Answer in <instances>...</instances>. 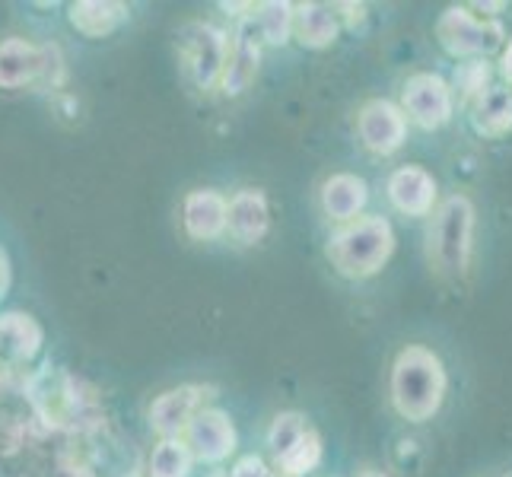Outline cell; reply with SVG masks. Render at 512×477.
<instances>
[{"label": "cell", "mask_w": 512, "mask_h": 477, "mask_svg": "<svg viewBox=\"0 0 512 477\" xmlns=\"http://www.w3.org/2000/svg\"><path fill=\"white\" fill-rule=\"evenodd\" d=\"M500 77L506 80V90H512V39L500 48Z\"/></svg>", "instance_id": "4316f807"}, {"label": "cell", "mask_w": 512, "mask_h": 477, "mask_svg": "<svg viewBox=\"0 0 512 477\" xmlns=\"http://www.w3.org/2000/svg\"><path fill=\"white\" fill-rule=\"evenodd\" d=\"M490 80H493L490 61H462V64L455 67V77H452L449 86H452L455 99L468 109L474 99L484 96L490 90Z\"/></svg>", "instance_id": "ffe728a7"}, {"label": "cell", "mask_w": 512, "mask_h": 477, "mask_svg": "<svg viewBox=\"0 0 512 477\" xmlns=\"http://www.w3.org/2000/svg\"><path fill=\"white\" fill-rule=\"evenodd\" d=\"M125 20H128V7L109 4V0H83V4L70 7V26L80 35H86V39L112 35Z\"/></svg>", "instance_id": "e0dca14e"}, {"label": "cell", "mask_w": 512, "mask_h": 477, "mask_svg": "<svg viewBox=\"0 0 512 477\" xmlns=\"http://www.w3.org/2000/svg\"><path fill=\"white\" fill-rule=\"evenodd\" d=\"M268 223H271L268 201H264L261 191L245 188V191H239L236 198L226 204V226H229V233H233L245 245L258 242L264 233H268Z\"/></svg>", "instance_id": "4fadbf2b"}, {"label": "cell", "mask_w": 512, "mask_h": 477, "mask_svg": "<svg viewBox=\"0 0 512 477\" xmlns=\"http://www.w3.org/2000/svg\"><path fill=\"white\" fill-rule=\"evenodd\" d=\"M185 229L191 239H217L226 229V201L217 191H191L185 198Z\"/></svg>", "instance_id": "2e32d148"}, {"label": "cell", "mask_w": 512, "mask_h": 477, "mask_svg": "<svg viewBox=\"0 0 512 477\" xmlns=\"http://www.w3.org/2000/svg\"><path fill=\"white\" fill-rule=\"evenodd\" d=\"M255 20H258V32L264 42L271 45H284L293 35V4H258L255 7Z\"/></svg>", "instance_id": "44dd1931"}, {"label": "cell", "mask_w": 512, "mask_h": 477, "mask_svg": "<svg viewBox=\"0 0 512 477\" xmlns=\"http://www.w3.org/2000/svg\"><path fill=\"white\" fill-rule=\"evenodd\" d=\"M497 477H509V474H497Z\"/></svg>", "instance_id": "f1b7e54d"}, {"label": "cell", "mask_w": 512, "mask_h": 477, "mask_svg": "<svg viewBox=\"0 0 512 477\" xmlns=\"http://www.w3.org/2000/svg\"><path fill=\"white\" fill-rule=\"evenodd\" d=\"M258 42L255 35L249 32V26H242L236 35V45L229 48L226 55V67H223V93L226 96H239L245 86L255 80L258 70Z\"/></svg>", "instance_id": "ac0fdd59"}, {"label": "cell", "mask_w": 512, "mask_h": 477, "mask_svg": "<svg viewBox=\"0 0 512 477\" xmlns=\"http://www.w3.org/2000/svg\"><path fill=\"white\" fill-rule=\"evenodd\" d=\"M360 477H388V474L379 471V468H366V471H360Z\"/></svg>", "instance_id": "83f0119b"}, {"label": "cell", "mask_w": 512, "mask_h": 477, "mask_svg": "<svg viewBox=\"0 0 512 477\" xmlns=\"http://www.w3.org/2000/svg\"><path fill=\"white\" fill-rule=\"evenodd\" d=\"M471 128L484 140H500L512 134V90L506 86H490L484 96L468 105Z\"/></svg>", "instance_id": "7c38bea8"}, {"label": "cell", "mask_w": 512, "mask_h": 477, "mask_svg": "<svg viewBox=\"0 0 512 477\" xmlns=\"http://www.w3.org/2000/svg\"><path fill=\"white\" fill-rule=\"evenodd\" d=\"M191 468V452L179 439H163L150 455V477H185Z\"/></svg>", "instance_id": "7402d4cb"}, {"label": "cell", "mask_w": 512, "mask_h": 477, "mask_svg": "<svg viewBox=\"0 0 512 477\" xmlns=\"http://www.w3.org/2000/svg\"><path fill=\"white\" fill-rule=\"evenodd\" d=\"M341 20L328 4H299L293 7V35L306 48H328L338 42Z\"/></svg>", "instance_id": "9a60e30c"}, {"label": "cell", "mask_w": 512, "mask_h": 477, "mask_svg": "<svg viewBox=\"0 0 512 477\" xmlns=\"http://www.w3.org/2000/svg\"><path fill=\"white\" fill-rule=\"evenodd\" d=\"M474 236H478V207L468 194L455 191L433 210L427 233L430 268L439 280L462 287L474 268Z\"/></svg>", "instance_id": "7a4b0ae2"}, {"label": "cell", "mask_w": 512, "mask_h": 477, "mask_svg": "<svg viewBox=\"0 0 512 477\" xmlns=\"http://www.w3.org/2000/svg\"><path fill=\"white\" fill-rule=\"evenodd\" d=\"M319 198H322V210L328 220L350 223L363 214V207L369 201V185L353 172H334L331 179H325Z\"/></svg>", "instance_id": "8fae6325"}, {"label": "cell", "mask_w": 512, "mask_h": 477, "mask_svg": "<svg viewBox=\"0 0 512 477\" xmlns=\"http://www.w3.org/2000/svg\"><path fill=\"white\" fill-rule=\"evenodd\" d=\"M325 255L347 280L376 277L395 255V229L385 217H357L328 239Z\"/></svg>", "instance_id": "3957f363"}, {"label": "cell", "mask_w": 512, "mask_h": 477, "mask_svg": "<svg viewBox=\"0 0 512 477\" xmlns=\"http://www.w3.org/2000/svg\"><path fill=\"white\" fill-rule=\"evenodd\" d=\"M338 20H347V26H357L366 20V4H334Z\"/></svg>", "instance_id": "484cf974"}, {"label": "cell", "mask_w": 512, "mask_h": 477, "mask_svg": "<svg viewBox=\"0 0 512 477\" xmlns=\"http://www.w3.org/2000/svg\"><path fill=\"white\" fill-rule=\"evenodd\" d=\"M204 398V388H194V385H185V388H172V392L160 395L153 401L150 408V423L163 436H172L185 430L191 417L198 414V404Z\"/></svg>", "instance_id": "5bb4252c"}, {"label": "cell", "mask_w": 512, "mask_h": 477, "mask_svg": "<svg viewBox=\"0 0 512 477\" xmlns=\"http://www.w3.org/2000/svg\"><path fill=\"white\" fill-rule=\"evenodd\" d=\"M506 39L509 35L500 20H484L468 4H452L436 20V42L455 61H487Z\"/></svg>", "instance_id": "277c9868"}, {"label": "cell", "mask_w": 512, "mask_h": 477, "mask_svg": "<svg viewBox=\"0 0 512 477\" xmlns=\"http://www.w3.org/2000/svg\"><path fill=\"white\" fill-rule=\"evenodd\" d=\"M398 109L420 131H439L455 115V93L446 77L433 74V70H417L401 86Z\"/></svg>", "instance_id": "5b68a950"}, {"label": "cell", "mask_w": 512, "mask_h": 477, "mask_svg": "<svg viewBox=\"0 0 512 477\" xmlns=\"http://www.w3.org/2000/svg\"><path fill=\"white\" fill-rule=\"evenodd\" d=\"M277 462L287 477H303V474L315 471L322 465V436L309 427L290 449H284L277 455Z\"/></svg>", "instance_id": "d6986e66"}, {"label": "cell", "mask_w": 512, "mask_h": 477, "mask_svg": "<svg viewBox=\"0 0 512 477\" xmlns=\"http://www.w3.org/2000/svg\"><path fill=\"white\" fill-rule=\"evenodd\" d=\"M179 48L191 80L201 86V90H210L214 83L223 80V67H226V55H229V42L226 35L210 26V23H185L179 32Z\"/></svg>", "instance_id": "8992f818"}, {"label": "cell", "mask_w": 512, "mask_h": 477, "mask_svg": "<svg viewBox=\"0 0 512 477\" xmlns=\"http://www.w3.org/2000/svg\"><path fill=\"white\" fill-rule=\"evenodd\" d=\"M360 144L376 156H392L408 140V118L392 99H369L357 112Z\"/></svg>", "instance_id": "52a82bcc"}, {"label": "cell", "mask_w": 512, "mask_h": 477, "mask_svg": "<svg viewBox=\"0 0 512 477\" xmlns=\"http://www.w3.org/2000/svg\"><path fill=\"white\" fill-rule=\"evenodd\" d=\"M388 201L404 217H430L439 201V182L423 166H401L388 175Z\"/></svg>", "instance_id": "ba28073f"}, {"label": "cell", "mask_w": 512, "mask_h": 477, "mask_svg": "<svg viewBox=\"0 0 512 477\" xmlns=\"http://www.w3.org/2000/svg\"><path fill=\"white\" fill-rule=\"evenodd\" d=\"M233 477H274V474H271V468L264 465L258 455H245V458H239V462H236Z\"/></svg>", "instance_id": "d4e9b609"}, {"label": "cell", "mask_w": 512, "mask_h": 477, "mask_svg": "<svg viewBox=\"0 0 512 477\" xmlns=\"http://www.w3.org/2000/svg\"><path fill=\"white\" fill-rule=\"evenodd\" d=\"M449 395V373L433 347L408 344L395 353L388 373V398L401 420L427 423L443 411Z\"/></svg>", "instance_id": "6da1fadb"}, {"label": "cell", "mask_w": 512, "mask_h": 477, "mask_svg": "<svg viewBox=\"0 0 512 477\" xmlns=\"http://www.w3.org/2000/svg\"><path fill=\"white\" fill-rule=\"evenodd\" d=\"M188 439L185 446L191 455H198L201 462H223V458L236 449V430L226 414L220 411H201L194 414L185 427Z\"/></svg>", "instance_id": "9c48e42d"}, {"label": "cell", "mask_w": 512, "mask_h": 477, "mask_svg": "<svg viewBox=\"0 0 512 477\" xmlns=\"http://www.w3.org/2000/svg\"><path fill=\"white\" fill-rule=\"evenodd\" d=\"M306 430H309V423H306V417H299V414H280V417H274L271 430H268V443H271L274 455L290 449Z\"/></svg>", "instance_id": "cb8c5ba5"}, {"label": "cell", "mask_w": 512, "mask_h": 477, "mask_svg": "<svg viewBox=\"0 0 512 477\" xmlns=\"http://www.w3.org/2000/svg\"><path fill=\"white\" fill-rule=\"evenodd\" d=\"M48 58H51L48 48H35L26 39L0 42V86L4 90H20V86L35 83L45 74Z\"/></svg>", "instance_id": "30bf717a"}, {"label": "cell", "mask_w": 512, "mask_h": 477, "mask_svg": "<svg viewBox=\"0 0 512 477\" xmlns=\"http://www.w3.org/2000/svg\"><path fill=\"white\" fill-rule=\"evenodd\" d=\"M0 334H4L16 347V353H23V357H32L42 344V328L35 325L29 315H20V312H10L0 318Z\"/></svg>", "instance_id": "603a6c76"}]
</instances>
